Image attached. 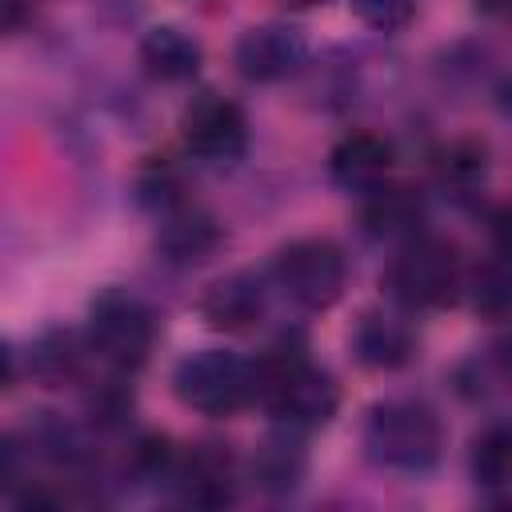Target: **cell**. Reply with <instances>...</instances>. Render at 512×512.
Returning a JSON list of instances; mask_svg holds the SVG:
<instances>
[{
	"label": "cell",
	"mask_w": 512,
	"mask_h": 512,
	"mask_svg": "<svg viewBox=\"0 0 512 512\" xmlns=\"http://www.w3.org/2000/svg\"><path fill=\"white\" fill-rule=\"evenodd\" d=\"M252 372H256V396L284 428L296 432L324 428L340 408V392L332 376L308 364L300 348H272L260 364H252Z\"/></svg>",
	"instance_id": "obj_1"
},
{
	"label": "cell",
	"mask_w": 512,
	"mask_h": 512,
	"mask_svg": "<svg viewBox=\"0 0 512 512\" xmlns=\"http://www.w3.org/2000/svg\"><path fill=\"white\" fill-rule=\"evenodd\" d=\"M364 448L380 468L428 472L444 452V424L420 400H384L364 420Z\"/></svg>",
	"instance_id": "obj_2"
},
{
	"label": "cell",
	"mask_w": 512,
	"mask_h": 512,
	"mask_svg": "<svg viewBox=\"0 0 512 512\" xmlns=\"http://www.w3.org/2000/svg\"><path fill=\"white\" fill-rule=\"evenodd\" d=\"M172 392L184 408L200 416H232L256 396V372L236 352L200 348L176 364Z\"/></svg>",
	"instance_id": "obj_3"
},
{
	"label": "cell",
	"mask_w": 512,
	"mask_h": 512,
	"mask_svg": "<svg viewBox=\"0 0 512 512\" xmlns=\"http://www.w3.org/2000/svg\"><path fill=\"white\" fill-rule=\"evenodd\" d=\"M384 288L404 308H440L460 288V256L444 240L412 236L392 256L384 272Z\"/></svg>",
	"instance_id": "obj_4"
},
{
	"label": "cell",
	"mask_w": 512,
	"mask_h": 512,
	"mask_svg": "<svg viewBox=\"0 0 512 512\" xmlns=\"http://www.w3.org/2000/svg\"><path fill=\"white\" fill-rule=\"evenodd\" d=\"M156 344V320L132 292H104L88 312V348L120 372H136Z\"/></svg>",
	"instance_id": "obj_5"
},
{
	"label": "cell",
	"mask_w": 512,
	"mask_h": 512,
	"mask_svg": "<svg viewBox=\"0 0 512 512\" xmlns=\"http://www.w3.org/2000/svg\"><path fill=\"white\" fill-rule=\"evenodd\" d=\"M276 280L296 304L320 312V308H332L344 296L348 264H344V252L332 240L308 236V240H292L276 256Z\"/></svg>",
	"instance_id": "obj_6"
},
{
	"label": "cell",
	"mask_w": 512,
	"mask_h": 512,
	"mask_svg": "<svg viewBox=\"0 0 512 512\" xmlns=\"http://www.w3.org/2000/svg\"><path fill=\"white\" fill-rule=\"evenodd\" d=\"M180 132H184L188 152L208 164L240 160L248 148V120H244L240 104H232L216 92H204L184 108Z\"/></svg>",
	"instance_id": "obj_7"
},
{
	"label": "cell",
	"mask_w": 512,
	"mask_h": 512,
	"mask_svg": "<svg viewBox=\"0 0 512 512\" xmlns=\"http://www.w3.org/2000/svg\"><path fill=\"white\" fill-rule=\"evenodd\" d=\"M308 56L304 36L292 24H256L236 40V72L252 84H276L292 76Z\"/></svg>",
	"instance_id": "obj_8"
},
{
	"label": "cell",
	"mask_w": 512,
	"mask_h": 512,
	"mask_svg": "<svg viewBox=\"0 0 512 512\" xmlns=\"http://www.w3.org/2000/svg\"><path fill=\"white\" fill-rule=\"evenodd\" d=\"M200 316L216 332H244L264 316V280L256 272H232L208 284L200 296Z\"/></svg>",
	"instance_id": "obj_9"
},
{
	"label": "cell",
	"mask_w": 512,
	"mask_h": 512,
	"mask_svg": "<svg viewBox=\"0 0 512 512\" xmlns=\"http://www.w3.org/2000/svg\"><path fill=\"white\" fill-rule=\"evenodd\" d=\"M328 168H332V180L348 192H372L376 184L388 180V168H392V144L376 132H348L332 156H328Z\"/></svg>",
	"instance_id": "obj_10"
},
{
	"label": "cell",
	"mask_w": 512,
	"mask_h": 512,
	"mask_svg": "<svg viewBox=\"0 0 512 512\" xmlns=\"http://www.w3.org/2000/svg\"><path fill=\"white\" fill-rule=\"evenodd\" d=\"M360 224L376 240H412L420 236V224H424V200L412 188L376 184L372 192H364Z\"/></svg>",
	"instance_id": "obj_11"
},
{
	"label": "cell",
	"mask_w": 512,
	"mask_h": 512,
	"mask_svg": "<svg viewBox=\"0 0 512 512\" xmlns=\"http://www.w3.org/2000/svg\"><path fill=\"white\" fill-rule=\"evenodd\" d=\"M352 352L364 368H380V372H392L400 364L412 360L416 352V336L412 328L400 320V316H388V312H364L352 328Z\"/></svg>",
	"instance_id": "obj_12"
},
{
	"label": "cell",
	"mask_w": 512,
	"mask_h": 512,
	"mask_svg": "<svg viewBox=\"0 0 512 512\" xmlns=\"http://www.w3.org/2000/svg\"><path fill=\"white\" fill-rule=\"evenodd\" d=\"M172 484L188 504H228L232 500V460L216 444H200L176 460Z\"/></svg>",
	"instance_id": "obj_13"
},
{
	"label": "cell",
	"mask_w": 512,
	"mask_h": 512,
	"mask_svg": "<svg viewBox=\"0 0 512 512\" xmlns=\"http://www.w3.org/2000/svg\"><path fill=\"white\" fill-rule=\"evenodd\" d=\"M140 64L152 80L180 84L200 72V44L176 24H156L140 36Z\"/></svg>",
	"instance_id": "obj_14"
},
{
	"label": "cell",
	"mask_w": 512,
	"mask_h": 512,
	"mask_svg": "<svg viewBox=\"0 0 512 512\" xmlns=\"http://www.w3.org/2000/svg\"><path fill=\"white\" fill-rule=\"evenodd\" d=\"M164 260L172 264H200L216 252L220 244V228L208 212H196V208H168L164 212V224H160V236H156Z\"/></svg>",
	"instance_id": "obj_15"
},
{
	"label": "cell",
	"mask_w": 512,
	"mask_h": 512,
	"mask_svg": "<svg viewBox=\"0 0 512 512\" xmlns=\"http://www.w3.org/2000/svg\"><path fill=\"white\" fill-rule=\"evenodd\" d=\"M304 448H300V432L296 428H284L272 432L268 440H260L256 456H252V480L260 492H292L300 480H304Z\"/></svg>",
	"instance_id": "obj_16"
},
{
	"label": "cell",
	"mask_w": 512,
	"mask_h": 512,
	"mask_svg": "<svg viewBox=\"0 0 512 512\" xmlns=\"http://www.w3.org/2000/svg\"><path fill=\"white\" fill-rule=\"evenodd\" d=\"M80 340L72 328H44L28 348V368L44 384H64L80 372Z\"/></svg>",
	"instance_id": "obj_17"
},
{
	"label": "cell",
	"mask_w": 512,
	"mask_h": 512,
	"mask_svg": "<svg viewBox=\"0 0 512 512\" xmlns=\"http://www.w3.org/2000/svg\"><path fill=\"white\" fill-rule=\"evenodd\" d=\"M472 480L484 492L512 488V428L492 424L472 440Z\"/></svg>",
	"instance_id": "obj_18"
},
{
	"label": "cell",
	"mask_w": 512,
	"mask_h": 512,
	"mask_svg": "<svg viewBox=\"0 0 512 512\" xmlns=\"http://www.w3.org/2000/svg\"><path fill=\"white\" fill-rule=\"evenodd\" d=\"M472 308L480 316H508L512 312V256L496 252L488 264L472 272Z\"/></svg>",
	"instance_id": "obj_19"
},
{
	"label": "cell",
	"mask_w": 512,
	"mask_h": 512,
	"mask_svg": "<svg viewBox=\"0 0 512 512\" xmlns=\"http://www.w3.org/2000/svg\"><path fill=\"white\" fill-rule=\"evenodd\" d=\"M352 8H356V16L368 28H376V32H400L412 20L416 0H352Z\"/></svg>",
	"instance_id": "obj_20"
},
{
	"label": "cell",
	"mask_w": 512,
	"mask_h": 512,
	"mask_svg": "<svg viewBox=\"0 0 512 512\" xmlns=\"http://www.w3.org/2000/svg\"><path fill=\"white\" fill-rule=\"evenodd\" d=\"M440 172H444V180H452L456 188H472V184L484 176V148H476V144H456V148H448V156L440 160Z\"/></svg>",
	"instance_id": "obj_21"
},
{
	"label": "cell",
	"mask_w": 512,
	"mask_h": 512,
	"mask_svg": "<svg viewBox=\"0 0 512 512\" xmlns=\"http://www.w3.org/2000/svg\"><path fill=\"white\" fill-rule=\"evenodd\" d=\"M492 240H496V252L512 256V204L492 216Z\"/></svg>",
	"instance_id": "obj_22"
},
{
	"label": "cell",
	"mask_w": 512,
	"mask_h": 512,
	"mask_svg": "<svg viewBox=\"0 0 512 512\" xmlns=\"http://www.w3.org/2000/svg\"><path fill=\"white\" fill-rule=\"evenodd\" d=\"M28 12H32V0H0V20H4V28H8V32H12V28H20Z\"/></svg>",
	"instance_id": "obj_23"
},
{
	"label": "cell",
	"mask_w": 512,
	"mask_h": 512,
	"mask_svg": "<svg viewBox=\"0 0 512 512\" xmlns=\"http://www.w3.org/2000/svg\"><path fill=\"white\" fill-rule=\"evenodd\" d=\"M476 8L492 20H512V0H476Z\"/></svg>",
	"instance_id": "obj_24"
},
{
	"label": "cell",
	"mask_w": 512,
	"mask_h": 512,
	"mask_svg": "<svg viewBox=\"0 0 512 512\" xmlns=\"http://www.w3.org/2000/svg\"><path fill=\"white\" fill-rule=\"evenodd\" d=\"M284 4H292V8H316V4H328V0H284Z\"/></svg>",
	"instance_id": "obj_25"
}]
</instances>
